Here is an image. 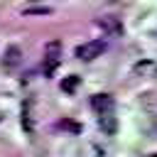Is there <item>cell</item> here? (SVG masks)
<instances>
[{
    "label": "cell",
    "mask_w": 157,
    "mask_h": 157,
    "mask_svg": "<svg viewBox=\"0 0 157 157\" xmlns=\"http://www.w3.org/2000/svg\"><path fill=\"white\" fill-rule=\"evenodd\" d=\"M105 52V42L103 39H93V42H83V44H78L76 47V59H81V61H93L96 56H101Z\"/></svg>",
    "instance_id": "1"
},
{
    "label": "cell",
    "mask_w": 157,
    "mask_h": 157,
    "mask_svg": "<svg viewBox=\"0 0 157 157\" xmlns=\"http://www.w3.org/2000/svg\"><path fill=\"white\" fill-rule=\"evenodd\" d=\"M59 56H61V42L54 39V42H49V44L44 47V74H47V76L56 69Z\"/></svg>",
    "instance_id": "2"
},
{
    "label": "cell",
    "mask_w": 157,
    "mask_h": 157,
    "mask_svg": "<svg viewBox=\"0 0 157 157\" xmlns=\"http://www.w3.org/2000/svg\"><path fill=\"white\" fill-rule=\"evenodd\" d=\"M96 25H98L105 34H110V37H120V34H123V22H120L115 15H101V17L96 20Z\"/></svg>",
    "instance_id": "3"
},
{
    "label": "cell",
    "mask_w": 157,
    "mask_h": 157,
    "mask_svg": "<svg viewBox=\"0 0 157 157\" xmlns=\"http://www.w3.org/2000/svg\"><path fill=\"white\" fill-rule=\"evenodd\" d=\"M20 64H22V52H20V47H7L5 54H2V69H5V71H15Z\"/></svg>",
    "instance_id": "4"
},
{
    "label": "cell",
    "mask_w": 157,
    "mask_h": 157,
    "mask_svg": "<svg viewBox=\"0 0 157 157\" xmlns=\"http://www.w3.org/2000/svg\"><path fill=\"white\" fill-rule=\"evenodd\" d=\"M113 98L108 96V93H96V96H91V108L96 110V113H101V115H108L110 110H113Z\"/></svg>",
    "instance_id": "5"
},
{
    "label": "cell",
    "mask_w": 157,
    "mask_h": 157,
    "mask_svg": "<svg viewBox=\"0 0 157 157\" xmlns=\"http://www.w3.org/2000/svg\"><path fill=\"white\" fill-rule=\"evenodd\" d=\"M98 123H101V128H103L108 135H113V132H115V118H113L110 113H108V115H101V120H98Z\"/></svg>",
    "instance_id": "6"
},
{
    "label": "cell",
    "mask_w": 157,
    "mask_h": 157,
    "mask_svg": "<svg viewBox=\"0 0 157 157\" xmlns=\"http://www.w3.org/2000/svg\"><path fill=\"white\" fill-rule=\"evenodd\" d=\"M76 83H78V76H69V78H64V81H61V91L71 93V91L76 88Z\"/></svg>",
    "instance_id": "7"
},
{
    "label": "cell",
    "mask_w": 157,
    "mask_h": 157,
    "mask_svg": "<svg viewBox=\"0 0 157 157\" xmlns=\"http://www.w3.org/2000/svg\"><path fill=\"white\" fill-rule=\"evenodd\" d=\"M52 12V7H25V15H49Z\"/></svg>",
    "instance_id": "8"
},
{
    "label": "cell",
    "mask_w": 157,
    "mask_h": 157,
    "mask_svg": "<svg viewBox=\"0 0 157 157\" xmlns=\"http://www.w3.org/2000/svg\"><path fill=\"white\" fill-rule=\"evenodd\" d=\"M61 125H64V128H69V130H74V132H78V125H76V123H71V120H64Z\"/></svg>",
    "instance_id": "9"
},
{
    "label": "cell",
    "mask_w": 157,
    "mask_h": 157,
    "mask_svg": "<svg viewBox=\"0 0 157 157\" xmlns=\"http://www.w3.org/2000/svg\"><path fill=\"white\" fill-rule=\"evenodd\" d=\"M147 157H157V155H147Z\"/></svg>",
    "instance_id": "10"
},
{
    "label": "cell",
    "mask_w": 157,
    "mask_h": 157,
    "mask_svg": "<svg viewBox=\"0 0 157 157\" xmlns=\"http://www.w3.org/2000/svg\"><path fill=\"white\" fill-rule=\"evenodd\" d=\"M0 120H2V113H0Z\"/></svg>",
    "instance_id": "11"
}]
</instances>
